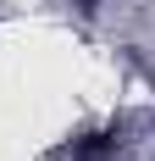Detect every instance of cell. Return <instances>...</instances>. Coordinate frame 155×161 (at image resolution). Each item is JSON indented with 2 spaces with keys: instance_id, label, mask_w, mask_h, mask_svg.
<instances>
[{
  "instance_id": "obj_1",
  "label": "cell",
  "mask_w": 155,
  "mask_h": 161,
  "mask_svg": "<svg viewBox=\"0 0 155 161\" xmlns=\"http://www.w3.org/2000/svg\"><path fill=\"white\" fill-rule=\"evenodd\" d=\"M122 145V128H105V133H89V139H83V145L72 150V161H105L111 150Z\"/></svg>"
}]
</instances>
